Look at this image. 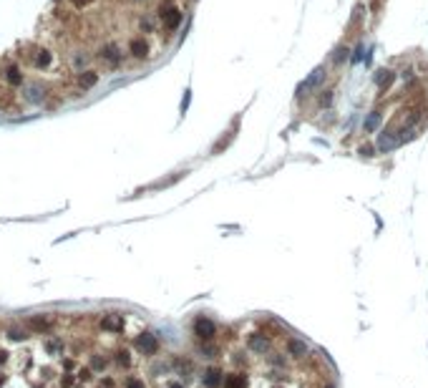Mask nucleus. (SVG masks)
I'll list each match as a JSON object with an SVG mask.
<instances>
[{
	"label": "nucleus",
	"instance_id": "nucleus-1",
	"mask_svg": "<svg viewBox=\"0 0 428 388\" xmlns=\"http://www.w3.org/2000/svg\"><path fill=\"white\" fill-rule=\"evenodd\" d=\"M159 18H161V26H164L166 30H177L179 26H182L184 13L177 8V5H166V8H161Z\"/></svg>",
	"mask_w": 428,
	"mask_h": 388
},
{
	"label": "nucleus",
	"instance_id": "nucleus-2",
	"mask_svg": "<svg viewBox=\"0 0 428 388\" xmlns=\"http://www.w3.org/2000/svg\"><path fill=\"white\" fill-rule=\"evenodd\" d=\"M134 345H136L144 356H154V353L159 351V340H156V335H152V333H141Z\"/></svg>",
	"mask_w": 428,
	"mask_h": 388
},
{
	"label": "nucleus",
	"instance_id": "nucleus-3",
	"mask_svg": "<svg viewBox=\"0 0 428 388\" xmlns=\"http://www.w3.org/2000/svg\"><path fill=\"white\" fill-rule=\"evenodd\" d=\"M214 323L209 318H197V323H194V335L197 338H202V340H212L214 338Z\"/></svg>",
	"mask_w": 428,
	"mask_h": 388
},
{
	"label": "nucleus",
	"instance_id": "nucleus-4",
	"mask_svg": "<svg viewBox=\"0 0 428 388\" xmlns=\"http://www.w3.org/2000/svg\"><path fill=\"white\" fill-rule=\"evenodd\" d=\"M129 53L134 56V58H146L149 56V43L144 40V38H134L131 43H129Z\"/></svg>",
	"mask_w": 428,
	"mask_h": 388
},
{
	"label": "nucleus",
	"instance_id": "nucleus-5",
	"mask_svg": "<svg viewBox=\"0 0 428 388\" xmlns=\"http://www.w3.org/2000/svg\"><path fill=\"white\" fill-rule=\"evenodd\" d=\"M101 325H103V330L119 333V330H123V315H116V313H111V315H103Z\"/></svg>",
	"mask_w": 428,
	"mask_h": 388
},
{
	"label": "nucleus",
	"instance_id": "nucleus-6",
	"mask_svg": "<svg viewBox=\"0 0 428 388\" xmlns=\"http://www.w3.org/2000/svg\"><path fill=\"white\" fill-rule=\"evenodd\" d=\"M96 84H98V73H96V71H83V73L78 76V89L89 91V89H93Z\"/></svg>",
	"mask_w": 428,
	"mask_h": 388
},
{
	"label": "nucleus",
	"instance_id": "nucleus-7",
	"mask_svg": "<svg viewBox=\"0 0 428 388\" xmlns=\"http://www.w3.org/2000/svg\"><path fill=\"white\" fill-rule=\"evenodd\" d=\"M224 383V378H222V371L219 368H209L207 373H204V386L207 388H217Z\"/></svg>",
	"mask_w": 428,
	"mask_h": 388
},
{
	"label": "nucleus",
	"instance_id": "nucleus-8",
	"mask_svg": "<svg viewBox=\"0 0 428 388\" xmlns=\"http://www.w3.org/2000/svg\"><path fill=\"white\" fill-rule=\"evenodd\" d=\"M393 78H396V73L391 71V68H383V71H378V76H375V84H378V89L386 91L391 84H393Z\"/></svg>",
	"mask_w": 428,
	"mask_h": 388
},
{
	"label": "nucleus",
	"instance_id": "nucleus-9",
	"mask_svg": "<svg viewBox=\"0 0 428 388\" xmlns=\"http://www.w3.org/2000/svg\"><path fill=\"white\" fill-rule=\"evenodd\" d=\"M224 388H245L247 386V378L242 373H229V376H224Z\"/></svg>",
	"mask_w": 428,
	"mask_h": 388
},
{
	"label": "nucleus",
	"instance_id": "nucleus-10",
	"mask_svg": "<svg viewBox=\"0 0 428 388\" xmlns=\"http://www.w3.org/2000/svg\"><path fill=\"white\" fill-rule=\"evenodd\" d=\"M393 147H398V139H396V136H393L391 131L380 134V139H378V149L388 151V149H393Z\"/></svg>",
	"mask_w": 428,
	"mask_h": 388
},
{
	"label": "nucleus",
	"instance_id": "nucleus-11",
	"mask_svg": "<svg viewBox=\"0 0 428 388\" xmlns=\"http://www.w3.org/2000/svg\"><path fill=\"white\" fill-rule=\"evenodd\" d=\"M101 58L109 60L111 66H116V63L121 60V56H119V48H116V46H106V48L101 51Z\"/></svg>",
	"mask_w": 428,
	"mask_h": 388
},
{
	"label": "nucleus",
	"instance_id": "nucleus-12",
	"mask_svg": "<svg viewBox=\"0 0 428 388\" xmlns=\"http://www.w3.org/2000/svg\"><path fill=\"white\" fill-rule=\"evenodd\" d=\"M51 60H53V53H48V51H40V53L33 58V66H35V68H48V66H51Z\"/></svg>",
	"mask_w": 428,
	"mask_h": 388
},
{
	"label": "nucleus",
	"instance_id": "nucleus-13",
	"mask_svg": "<svg viewBox=\"0 0 428 388\" xmlns=\"http://www.w3.org/2000/svg\"><path fill=\"white\" fill-rule=\"evenodd\" d=\"M5 78H8V84H13V86H18V84L23 81V76H20V71H18L15 66H8V68H5Z\"/></svg>",
	"mask_w": 428,
	"mask_h": 388
},
{
	"label": "nucleus",
	"instance_id": "nucleus-14",
	"mask_svg": "<svg viewBox=\"0 0 428 388\" xmlns=\"http://www.w3.org/2000/svg\"><path fill=\"white\" fill-rule=\"evenodd\" d=\"M249 348H252V351L265 353V351H267V340H265V338H260V335H252V338H249Z\"/></svg>",
	"mask_w": 428,
	"mask_h": 388
},
{
	"label": "nucleus",
	"instance_id": "nucleus-15",
	"mask_svg": "<svg viewBox=\"0 0 428 388\" xmlns=\"http://www.w3.org/2000/svg\"><path fill=\"white\" fill-rule=\"evenodd\" d=\"M378 124H380V114H378V111H373V114L363 121V129H366V131H375V129H378Z\"/></svg>",
	"mask_w": 428,
	"mask_h": 388
},
{
	"label": "nucleus",
	"instance_id": "nucleus-16",
	"mask_svg": "<svg viewBox=\"0 0 428 388\" xmlns=\"http://www.w3.org/2000/svg\"><path fill=\"white\" fill-rule=\"evenodd\" d=\"M323 76H325V73H323V68H315V71H312V76H310V78L305 81V89H312V86H317V84L323 81Z\"/></svg>",
	"mask_w": 428,
	"mask_h": 388
},
{
	"label": "nucleus",
	"instance_id": "nucleus-17",
	"mask_svg": "<svg viewBox=\"0 0 428 388\" xmlns=\"http://www.w3.org/2000/svg\"><path fill=\"white\" fill-rule=\"evenodd\" d=\"M290 351L295 353V356H305V343H300V340H290Z\"/></svg>",
	"mask_w": 428,
	"mask_h": 388
},
{
	"label": "nucleus",
	"instance_id": "nucleus-18",
	"mask_svg": "<svg viewBox=\"0 0 428 388\" xmlns=\"http://www.w3.org/2000/svg\"><path fill=\"white\" fill-rule=\"evenodd\" d=\"M31 325L35 330H48V325H51V323H48V320H43V318H33Z\"/></svg>",
	"mask_w": 428,
	"mask_h": 388
},
{
	"label": "nucleus",
	"instance_id": "nucleus-19",
	"mask_svg": "<svg viewBox=\"0 0 428 388\" xmlns=\"http://www.w3.org/2000/svg\"><path fill=\"white\" fill-rule=\"evenodd\" d=\"M345 58H348V48H337L335 51V63H343Z\"/></svg>",
	"mask_w": 428,
	"mask_h": 388
},
{
	"label": "nucleus",
	"instance_id": "nucleus-20",
	"mask_svg": "<svg viewBox=\"0 0 428 388\" xmlns=\"http://www.w3.org/2000/svg\"><path fill=\"white\" fill-rule=\"evenodd\" d=\"M8 338H10V340H26V333H20V330H10Z\"/></svg>",
	"mask_w": 428,
	"mask_h": 388
},
{
	"label": "nucleus",
	"instance_id": "nucleus-21",
	"mask_svg": "<svg viewBox=\"0 0 428 388\" xmlns=\"http://www.w3.org/2000/svg\"><path fill=\"white\" fill-rule=\"evenodd\" d=\"M116 360H119V365H129V363H131V358H129V353H126V351H121V353L116 356Z\"/></svg>",
	"mask_w": 428,
	"mask_h": 388
},
{
	"label": "nucleus",
	"instance_id": "nucleus-22",
	"mask_svg": "<svg viewBox=\"0 0 428 388\" xmlns=\"http://www.w3.org/2000/svg\"><path fill=\"white\" fill-rule=\"evenodd\" d=\"M126 388H144V381H139V378H129V381H126Z\"/></svg>",
	"mask_w": 428,
	"mask_h": 388
},
{
	"label": "nucleus",
	"instance_id": "nucleus-23",
	"mask_svg": "<svg viewBox=\"0 0 428 388\" xmlns=\"http://www.w3.org/2000/svg\"><path fill=\"white\" fill-rule=\"evenodd\" d=\"M330 101H333V96H330V91H325V93L320 96V106H328Z\"/></svg>",
	"mask_w": 428,
	"mask_h": 388
},
{
	"label": "nucleus",
	"instance_id": "nucleus-24",
	"mask_svg": "<svg viewBox=\"0 0 428 388\" xmlns=\"http://www.w3.org/2000/svg\"><path fill=\"white\" fill-rule=\"evenodd\" d=\"M360 154H363V156H373V147H363Z\"/></svg>",
	"mask_w": 428,
	"mask_h": 388
},
{
	"label": "nucleus",
	"instance_id": "nucleus-25",
	"mask_svg": "<svg viewBox=\"0 0 428 388\" xmlns=\"http://www.w3.org/2000/svg\"><path fill=\"white\" fill-rule=\"evenodd\" d=\"M5 360H8V353H5V351H0V365H3Z\"/></svg>",
	"mask_w": 428,
	"mask_h": 388
},
{
	"label": "nucleus",
	"instance_id": "nucleus-26",
	"mask_svg": "<svg viewBox=\"0 0 428 388\" xmlns=\"http://www.w3.org/2000/svg\"><path fill=\"white\" fill-rule=\"evenodd\" d=\"M5 381H8V378H5V376H0V388L5 386Z\"/></svg>",
	"mask_w": 428,
	"mask_h": 388
},
{
	"label": "nucleus",
	"instance_id": "nucleus-27",
	"mask_svg": "<svg viewBox=\"0 0 428 388\" xmlns=\"http://www.w3.org/2000/svg\"><path fill=\"white\" fill-rule=\"evenodd\" d=\"M169 388H184V386H182V383H172Z\"/></svg>",
	"mask_w": 428,
	"mask_h": 388
},
{
	"label": "nucleus",
	"instance_id": "nucleus-28",
	"mask_svg": "<svg viewBox=\"0 0 428 388\" xmlns=\"http://www.w3.org/2000/svg\"><path fill=\"white\" fill-rule=\"evenodd\" d=\"M328 388H333V386H328Z\"/></svg>",
	"mask_w": 428,
	"mask_h": 388
}]
</instances>
